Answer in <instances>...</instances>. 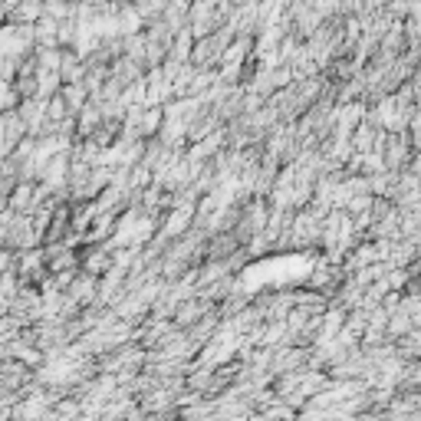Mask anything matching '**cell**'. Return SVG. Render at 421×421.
Listing matches in <instances>:
<instances>
[{
    "mask_svg": "<svg viewBox=\"0 0 421 421\" xmlns=\"http://www.w3.org/2000/svg\"><path fill=\"white\" fill-rule=\"evenodd\" d=\"M66 293H69V296H73L79 306H89V303L96 300V293H99V277H92V273L79 270L73 277V283L66 286Z\"/></svg>",
    "mask_w": 421,
    "mask_h": 421,
    "instance_id": "obj_1",
    "label": "cell"
},
{
    "mask_svg": "<svg viewBox=\"0 0 421 421\" xmlns=\"http://www.w3.org/2000/svg\"><path fill=\"white\" fill-rule=\"evenodd\" d=\"M83 73H86V63H83V56L76 53L73 46H63V53H60V79H63V83H79V79H83Z\"/></svg>",
    "mask_w": 421,
    "mask_h": 421,
    "instance_id": "obj_2",
    "label": "cell"
},
{
    "mask_svg": "<svg viewBox=\"0 0 421 421\" xmlns=\"http://www.w3.org/2000/svg\"><path fill=\"white\" fill-rule=\"evenodd\" d=\"M60 96H63V102H66V112H69V116H76L83 105L89 102V92H86L83 83H60Z\"/></svg>",
    "mask_w": 421,
    "mask_h": 421,
    "instance_id": "obj_3",
    "label": "cell"
},
{
    "mask_svg": "<svg viewBox=\"0 0 421 421\" xmlns=\"http://www.w3.org/2000/svg\"><path fill=\"white\" fill-rule=\"evenodd\" d=\"M73 411H79V405H73V402H63L60 405V415H73Z\"/></svg>",
    "mask_w": 421,
    "mask_h": 421,
    "instance_id": "obj_4",
    "label": "cell"
},
{
    "mask_svg": "<svg viewBox=\"0 0 421 421\" xmlns=\"http://www.w3.org/2000/svg\"><path fill=\"white\" fill-rule=\"evenodd\" d=\"M7 20V7H3V0H0V23Z\"/></svg>",
    "mask_w": 421,
    "mask_h": 421,
    "instance_id": "obj_5",
    "label": "cell"
}]
</instances>
